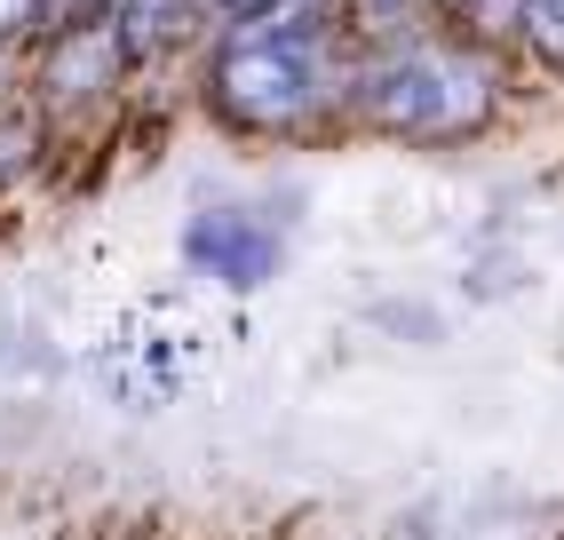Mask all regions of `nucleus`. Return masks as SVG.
Returning <instances> with one entry per match:
<instances>
[{
  "label": "nucleus",
  "mask_w": 564,
  "mask_h": 540,
  "mask_svg": "<svg viewBox=\"0 0 564 540\" xmlns=\"http://www.w3.org/2000/svg\"><path fill=\"white\" fill-rule=\"evenodd\" d=\"M343 88H350V64L334 56V32H326V17L311 0L239 17L215 41V64H207V104L231 128H254V136L303 128L311 111H326Z\"/></svg>",
  "instance_id": "f257e3e1"
},
{
  "label": "nucleus",
  "mask_w": 564,
  "mask_h": 540,
  "mask_svg": "<svg viewBox=\"0 0 564 540\" xmlns=\"http://www.w3.org/2000/svg\"><path fill=\"white\" fill-rule=\"evenodd\" d=\"M350 96L366 104V120H382L390 136H469L494 111V72L477 48H437V41H398L373 64L350 72Z\"/></svg>",
  "instance_id": "f03ea898"
},
{
  "label": "nucleus",
  "mask_w": 564,
  "mask_h": 540,
  "mask_svg": "<svg viewBox=\"0 0 564 540\" xmlns=\"http://www.w3.org/2000/svg\"><path fill=\"white\" fill-rule=\"evenodd\" d=\"M199 342H207V326L183 311V302H135V311L96 342V381L120 406L143 413V406H160V398H175L183 381H192Z\"/></svg>",
  "instance_id": "7ed1b4c3"
},
{
  "label": "nucleus",
  "mask_w": 564,
  "mask_h": 540,
  "mask_svg": "<svg viewBox=\"0 0 564 540\" xmlns=\"http://www.w3.org/2000/svg\"><path fill=\"white\" fill-rule=\"evenodd\" d=\"M183 262L223 294H254V287L279 279L286 239H279V223H262L254 207H199L183 223Z\"/></svg>",
  "instance_id": "20e7f679"
},
{
  "label": "nucleus",
  "mask_w": 564,
  "mask_h": 540,
  "mask_svg": "<svg viewBox=\"0 0 564 540\" xmlns=\"http://www.w3.org/2000/svg\"><path fill=\"white\" fill-rule=\"evenodd\" d=\"M120 41H111V24L96 17V24H64L56 32V48H48V64H41V96L48 104H88V96H104V88H120Z\"/></svg>",
  "instance_id": "39448f33"
},
{
  "label": "nucleus",
  "mask_w": 564,
  "mask_h": 540,
  "mask_svg": "<svg viewBox=\"0 0 564 540\" xmlns=\"http://www.w3.org/2000/svg\"><path fill=\"white\" fill-rule=\"evenodd\" d=\"M104 24H111V41H120V56H160L199 24V0H111Z\"/></svg>",
  "instance_id": "423d86ee"
},
{
  "label": "nucleus",
  "mask_w": 564,
  "mask_h": 540,
  "mask_svg": "<svg viewBox=\"0 0 564 540\" xmlns=\"http://www.w3.org/2000/svg\"><path fill=\"white\" fill-rule=\"evenodd\" d=\"M517 41L549 72H564V0H517Z\"/></svg>",
  "instance_id": "0eeeda50"
},
{
  "label": "nucleus",
  "mask_w": 564,
  "mask_h": 540,
  "mask_svg": "<svg viewBox=\"0 0 564 540\" xmlns=\"http://www.w3.org/2000/svg\"><path fill=\"white\" fill-rule=\"evenodd\" d=\"M422 9H430V0H350V24L366 32V41H390V48H398Z\"/></svg>",
  "instance_id": "6e6552de"
},
{
  "label": "nucleus",
  "mask_w": 564,
  "mask_h": 540,
  "mask_svg": "<svg viewBox=\"0 0 564 540\" xmlns=\"http://www.w3.org/2000/svg\"><path fill=\"white\" fill-rule=\"evenodd\" d=\"M48 24V0H0V48L24 41V32H41Z\"/></svg>",
  "instance_id": "1a4fd4ad"
},
{
  "label": "nucleus",
  "mask_w": 564,
  "mask_h": 540,
  "mask_svg": "<svg viewBox=\"0 0 564 540\" xmlns=\"http://www.w3.org/2000/svg\"><path fill=\"white\" fill-rule=\"evenodd\" d=\"M24 151H32V120L24 111H0V175H17Z\"/></svg>",
  "instance_id": "9d476101"
},
{
  "label": "nucleus",
  "mask_w": 564,
  "mask_h": 540,
  "mask_svg": "<svg viewBox=\"0 0 564 540\" xmlns=\"http://www.w3.org/2000/svg\"><path fill=\"white\" fill-rule=\"evenodd\" d=\"M215 9H231V17H254V9H286V0H215Z\"/></svg>",
  "instance_id": "9b49d317"
}]
</instances>
